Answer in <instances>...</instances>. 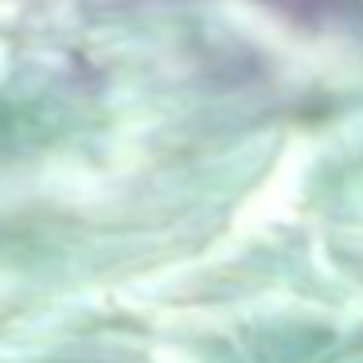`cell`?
I'll list each match as a JSON object with an SVG mask.
<instances>
[{"label": "cell", "mask_w": 363, "mask_h": 363, "mask_svg": "<svg viewBox=\"0 0 363 363\" xmlns=\"http://www.w3.org/2000/svg\"><path fill=\"white\" fill-rule=\"evenodd\" d=\"M106 4H137V0H106Z\"/></svg>", "instance_id": "cell-1"}]
</instances>
